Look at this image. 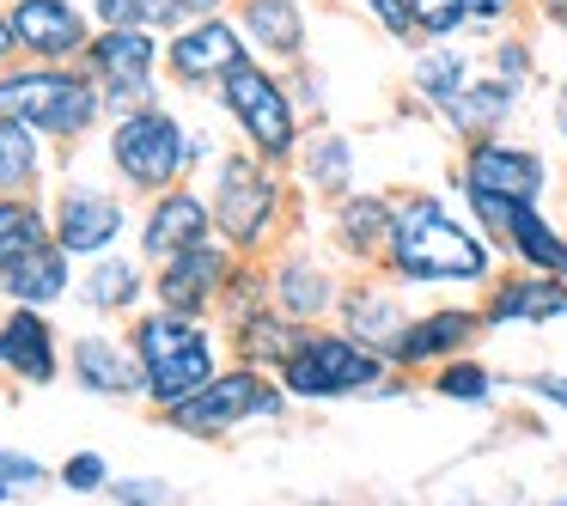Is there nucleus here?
I'll list each match as a JSON object with an SVG mask.
<instances>
[{"label":"nucleus","instance_id":"cd10ccee","mask_svg":"<svg viewBox=\"0 0 567 506\" xmlns=\"http://www.w3.org/2000/svg\"><path fill=\"white\" fill-rule=\"evenodd\" d=\"M299 330H306V323L281 318V311H275V299H269V306L245 311L238 323H226V348H233L238 366H262V372H275V366L287 360V348L299 342Z\"/></svg>","mask_w":567,"mask_h":506},{"label":"nucleus","instance_id":"473e14b6","mask_svg":"<svg viewBox=\"0 0 567 506\" xmlns=\"http://www.w3.org/2000/svg\"><path fill=\"white\" fill-rule=\"evenodd\" d=\"M43 135H31L25 123H13V116H0V196H31V184H38L43 172Z\"/></svg>","mask_w":567,"mask_h":506},{"label":"nucleus","instance_id":"603ef678","mask_svg":"<svg viewBox=\"0 0 567 506\" xmlns=\"http://www.w3.org/2000/svg\"><path fill=\"white\" fill-rule=\"evenodd\" d=\"M561 214H567V177H561Z\"/></svg>","mask_w":567,"mask_h":506},{"label":"nucleus","instance_id":"f8f14e48","mask_svg":"<svg viewBox=\"0 0 567 506\" xmlns=\"http://www.w3.org/2000/svg\"><path fill=\"white\" fill-rule=\"evenodd\" d=\"M482 342H488V323H482L476 299H440V306L409 311L403 335L391 342L384 360H391V372H403V379H427V372L445 366V360L476 354Z\"/></svg>","mask_w":567,"mask_h":506},{"label":"nucleus","instance_id":"412c9836","mask_svg":"<svg viewBox=\"0 0 567 506\" xmlns=\"http://www.w3.org/2000/svg\"><path fill=\"white\" fill-rule=\"evenodd\" d=\"M336 323H342L354 342H367V348H379V354H391V342L403 335V323H409V299H403V287H396L391 275H379V269L348 275L342 306H336Z\"/></svg>","mask_w":567,"mask_h":506},{"label":"nucleus","instance_id":"49530a36","mask_svg":"<svg viewBox=\"0 0 567 506\" xmlns=\"http://www.w3.org/2000/svg\"><path fill=\"white\" fill-rule=\"evenodd\" d=\"M549 128H555V141L567 147V80H555V92H549Z\"/></svg>","mask_w":567,"mask_h":506},{"label":"nucleus","instance_id":"8fccbe9b","mask_svg":"<svg viewBox=\"0 0 567 506\" xmlns=\"http://www.w3.org/2000/svg\"><path fill=\"white\" fill-rule=\"evenodd\" d=\"M543 506H567V488H561V494H549V500H543Z\"/></svg>","mask_w":567,"mask_h":506},{"label":"nucleus","instance_id":"a19ab883","mask_svg":"<svg viewBox=\"0 0 567 506\" xmlns=\"http://www.w3.org/2000/svg\"><path fill=\"white\" fill-rule=\"evenodd\" d=\"M62 488L68 494H104L111 488V464H104L99 452H74L62 464Z\"/></svg>","mask_w":567,"mask_h":506},{"label":"nucleus","instance_id":"f3484780","mask_svg":"<svg viewBox=\"0 0 567 506\" xmlns=\"http://www.w3.org/2000/svg\"><path fill=\"white\" fill-rule=\"evenodd\" d=\"M482 323L494 330H549V323H567V281L561 275H537V269H513L506 262L488 287L476 293Z\"/></svg>","mask_w":567,"mask_h":506},{"label":"nucleus","instance_id":"a878e982","mask_svg":"<svg viewBox=\"0 0 567 506\" xmlns=\"http://www.w3.org/2000/svg\"><path fill=\"white\" fill-rule=\"evenodd\" d=\"M476 74H482V62L457 38L415 43V55H409V99H415L427 116H445V104H452Z\"/></svg>","mask_w":567,"mask_h":506},{"label":"nucleus","instance_id":"9b49d317","mask_svg":"<svg viewBox=\"0 0 567 506\" xmlns=\"http://www.w3.org/2000/svg\"><path fill=\"white\" fill-rule=\"evenodd\" d=\"M452 189L457 196H506V202H549L555 189V165L543 147L513 135H488V141H464L452 165Z\"/></svg>","mask_w":567,"mask_h":506},{"label":"nucleus","instance_id":"aec40b11","mask_svg":"<svg viewBox=\"0 0 567 506\" xmlns=\"http://www.w3.org/2000/svg\"><path fill=\"white\" fill-rule=\"evenodd\" d=\"M68 372H74L80 391L104 396V403H135V396H147V372L135 360V342H123V335H104V330L74 335Z\"/></svg>","mask_w":567,"mask_h":506},{"label":"nucleus","instance_id":"7ed1b4c3","mask_svg":"<svg viewBox=\"0 0 567 506\" xmlns=\"http://www.w3.org/2000/svg\"><path fill=\"white\" fill-rule=\"evenodd\" d=\"M281 391L293 403H348V396H396L415 379L391 372V360L379 348L354 342L342 323H306L299 342L287 348V360L275 366Z\"/></svg>","mask_w":567,"mask_h":506},{"label":"nucleus","instance_id":"dca6fc26","mask_svg":"<svg viewBox=\"0 0 567 506\" xmlns=\"http://www.w3.org/2000/svg\"><path fill=\"white\" fill-rule=\"evenodd\" d=\"M128 226V208L116 189L104 184H62L50 202V238L68 250V257H111L116 238Z\"/></svg>","mask_w":567,"mask_h":506},{"label":"nucleus","instance_id":"7c9ffc66","mask_svg":"<svg viewBox=\"0 0 567 506\" xmlns=\"http://www.w3.org/2000/svg\"><path fill=\"white\" fill-rule=\"evenodd\" d=\"M427 391L440 396V403H457V409H494L501 379H494V366L482 354H457V360H445L440 372H427Z\"/></svg>","mask_w":567,"mask_h":506},{"label":"nucleus","instance_id":"e433bc0d","mask_svg":"<svg viewBox=\"0 0 567 506\" xmlns=\"http://www.w3.org/2000/svg\"><path fill=\"white\" fill-rule=\"evenodd\" d=\"M360 13H367L391 43H409V50L421 43V25H415V7H409V0H360Z\"/></svg>","mask_w":567,"mask_h":506},{"label":"nucleus","instance_id":"4c0bfd02","mask_svg":"<svg viewBox=\"0 0 567 506\" xmlns=\"http://www.w3.org/2000/svg\"><path fill=\"white\" fill-rule=\"evenodd\" d=\"M525 13H530V0H464V25L488 31V38L513 31V19H525Z\"/></svg>","mask_w":567,"mask_h":506},{"label":"nucleus","instance_id":"423d86ee","mask_svg":"<svg viewBox=\"0 0 567 506\" xmlns=\"http://www.w3.org/2000/svg\"><path fill=\"white\" fill-rule=\"evenodd\" d=\"M135 360L147 372V403L153 409H172L184 396H196L202 384L220 372V335L208 330V318H177V311H141L135 330Z\"/></svg>","mask_w":567,"mask_h":506},{"label":"nucleus","instance_id":"4be33fe9","mask_svg":"<svg viewBox=\"0 0 567 506\" xmlns=\"http://www.w3.org/2000/svg\"><path fill=\"white\" fill-rule=\"evenodd\" d=\"M214 238V208H208V189H165V196H153L147 220H141V257L159 269L165 257H177V250H196Z\"/></svg>","mask_w":567,"mask_h":506},{"label":"nucleus","instance_id":"39448f33","mask_svg":"<svg viewBox=\"0 0 567 506\" xmlns=\"http://www.w3.org/2000/svg\"><path fill=\"white\" fill-rule=\"evenodd\" d=\"M0 116L25 123L31 135L80 141L104 116V92L74 62H7L0 68Z\"/></svg>","mask_w":567,"mask_h":506},{"label":"nucleus","instance_id":"c03bdc74","mask_svg":"<svg viewBox=\"0 0 567 506\" xmlns=\"http://www.w3.org/2000/svg\"><path fill=\"white\" fill-rule=\"evenodd\" d=\"M214 13H226V0H172V31L196 25V19H214Z\"/></svg>","mask_w":567,"mask_h":506},{"label":"nucleus","instance_id":"2f4dec72","mask_svg":"<svg viewBox=\"0 0 567 506\" xmlns=\"http://www.w3.org/2000/svg\"><path fill=\"white\" fill-rule=\"evenodd\" d=\"M43 238H50V208H38L31 196H0V275L31 257Z\"/></svg>","mask_w":567,"mask_h":506},{"label":"nucleus","instance_id":"f257e3e1","mask_svg":"<svg viewBox=\"0 0 567 506\" xmlns=\"http://www.w3.org/2000/svg\"><path fill=\"white\" fill-rule=\"evenodd\" d=\"M501 269H506L501 250L488 245V233L470 214L452 208V196H440V189H403L396 196V226L379 275H391L403 293H415V287H470V293H482Z\"/></svg>","mask_w":567,"mask_h":506},{"label":"nucleus","instance_id":"c85d7f7f","mask_svg":"<svg viewBox=\"0 0 567 506\" xmlns=\"http://www.w3.org/2000/svg\"><path fill=\"white\" fill-rule=\"evenodd\" d=\"M68 250L55 245V238H43L31 257H19L13 269L0 275V287H7V299L13 306H31V311H43V306H55V299H68V287H74V275H68Z\"/></svg>","mask_w":567,"mask_h":506},{"label":"nucleus","instance_id":"9d476101","mask_svg":"<svg viewBox=\"0 0 567 506\" xmlns=\"http://www.w3.org/2000/svg\"><path fill=\"white\" fill-rule=\"evenodd\" d=\"M464 214L488 233V245L501 250V262L537 275H561L567 281V226L555 220L543 202H506V196H457Z\"/></svg>","mask_w":567,"mask_h":506},{"label":"nucleus","instance_id":"3c124183","mask_svg":"<svg viewBox=\"0 0 567 506\" xmlns=\"http://www.w3.org/2000/svg\"><path fill=\"white\" fill-rule=\"evenodd\" d=\"M13 494H19V488H13V482H0V500H13Z\"/></svg>","mask_w":567,"mask_h":506},{"label":"nucleus","instance_id":"a211bd4d","mask_svg":"<svg viewBox=\"0 0 567 506\" xmlns=\"http://www.w3.org/2000/svg\"><path fill=\"white\" fill-rule=\"evenodd\" d=\"M250 55L245 31H238V19L214 13V19H196V25H177L172 38H165V74L177 80V86H220L226 68H238Z\"/></svg>","mask_w":567,"mask_h":506},{"label":"nucleus","instance_id":"2eb2a0df","mask_svg":"<svg viewBox=\"0 0 567 506\" xmlns=\"http://www.w3.org/2000/svg\"><path fill=\"white\" fill-rule=\"evenodd\" d=\"M233 269H238V250L220 245V238H208V245L177 250V257L159 262V275H153V299H159V311H177V318H214L220 299H226Z\"/></svg>","mask_w":567,"mask_h":506},{"label":"nucleus","instance_id":"4468645a","mask_svg":"<svg viewBox=\"0 0 567 506\" xmlns=\"http://www.w3.org/2000/svg\"><path fill=\"white\" fill-rule=\"evenodd\" d=\"M391 226H396V196L391 189H348L323 208V238H330V257L348 275H367L384 262L391 250Z\"/></svg>","mask_w":567,"mask_h":506},{"label":"nucleus","instance_id":"b1692460","mask_svg":"<svg viewBox=\"0 0 567 506\" xmlns=\"http://www.w3.org/2000/svg\"><path fill=\"white\" fill-rule=\"evenodd\" d=\"M293 177H299V189H306V202L330 208L336 196L360 189V153H354V141H348L342 128H330V123L306 128V147H299V159H293Z\"/></svg>","mask_w":567,"mask_h":506},{"label":"nucleus","instance_id":"1a4fd4ad","mask_svg":"<svg viewBox=\"0 0 567 506\" xmlns=\"http://www.w3.org/2000/svg\"><path fill=\"white\" fill-rule=\"evenodd\" d=\"M159 62H165V43L147 25H99L86 55H80V68L104 92V111H116V116L141 111V104H159Z\"/></svg>","mask_w":567,"mask_h":506},{"label":"nucleus","instance_id":"20e7f679","mask_svg":"<svg viewBox=\"0 0 567 506\" xmlns=\"http://www.w3.org/2000/svg\"><path fill=\"white\" fill-rule=\"evenodd\" d=\"M214 104L238 123V135H245V147L257 153V159L293 172L299 147H306V111H299V99H293L281 68L262 62V55H245L238 68L220 74Z\"/></svg>","mask_w":567,"mask_h":506},{"label":"nucleus","instance_id":"37998d69","mask_svg":"<svg viewBox=\"0 0 567 506\" xmlns=\"http://www.w3.org/2000/svg\"><path fill=\"white\" fill-rule=\"evenodd\" d=\"M0 482H13V488H43L50 469H43L38 457H25V452H0Z\"/></svg>","mask_w":567,"mask_h":506},{"label":"nucleus","instance_id":"6e6552de","mask_svg":"<svg viewBox=\"0 0 567 506\" xmlns=\"http://www.w3.org/2000/svg\"><path fill=\"white\" fill-rule=\"evenodd\" d=\"M287 403L293 396L281 391V379L262 366H220L208 384H202L196 396H184V403L159 409L165 427L189 433V440H226L233 427H250V421H281Z\"/></svg>","mask_w":567,"mask_h":506},{"label":"nucleus","instance_id":"5701e85b","mask_svg":"<svg viewBox=\"0 0 567 506\" xmlns=\"http://www.w3.org/2000/svg\"><path fill=\"white\" fill-rule=\"evenodd\" d=\"M233 19L245 31L250 55L275 68H293L306 62L311 50V19H306V0H233Z\"/></svg>","mask_w":567,"mask_h":506},{"label":"nucleus","instance_id":"bb28decb","mask_svg":"<svg viewBox=\"0 0 567 506\" xmlns=\"http://www.w3.org/2000/svg\"><path fill=\"white\" fill-rule=\"evenodd\" d=\"M0 372H13L19 384H55L62 342H55L43 311H31V306L7 311V323H0Z\"/></svg>","mask_w":567,"mask_h":506},{"label":"nucleus","instance_id":"c9c22d12","mask_svg":"<svg viewBox=\"0 0 567 506\" xmlns=\"http://www.w3.org/2000/svg\"><path fill=\"white\" fill-rule=\"evenodd\" d=\"M415 7V25L421 43H440V38H464V0H409Z\"/></svg>","mask_w":567,"mask_h":506},{"label":"nucleus","instance_id":"c756f323","mask_svg":"<svg viewBox=\"0 0 567 506\" xmlns=\"http://www.w3.org/2000/svg\"><path fill=\"white\" fill-rule=\"evenodd\" d=\"M141 293H153L147 275H141L135 257H92V269L80 275V299H86L99 318H123V311L141 306Z\"/></svg>","mask_w":567,"mask_h":506},{"label":"nucleus","instance_id":"6ab92c4d","mask_svg":"<svg viewBox=\"0 0 567 506\" xmlns=\"http://www.w3.org/2000/svg\"><path fill=\"white\" fill-rule=\"evenodd\" d=\"M7 19L25 62H80L92 43V13L74 0H13Z\"/></svg>","mask_w":567,"mask_h":506},{"label":"nucleus","instance_id":"a18cd8bd","mask_svg":"<svg viewBox=\"0 0 567 506\" xmlns=\"http://www.w3.org/2000/svg\"><path fill=\"white\" fill-rule=\"evenodd\" d=\"M530 13H537V25H549L567 38V0H530Z\"/></svg>","mask_w":567,"mask_h":506},{"label":"nucleus","instance_id":"ddd939ff","mask_svg":"<svg viewBox=\"0 0 567 506\" xmlns=\"http://www.w3.org/2000/svg\"><path fill=\"white\" fill-rule=\"evenodd\" d=\"M342 287H348V269L299 233L287 238L269 262V299H275V311L293 318V323H336Z\"/></svg>","mask_w":567,"mask_h":506},{"label":"nucleus","instance_id":"ea45409f","mask_svg":"<svg viewBox=\"0 0 567 506\" xmlns=\"http://www.w3.org/2000/svg\"><path fill=\"white\" fill-rule=\"evenodd\" d=\"M281 74H287V86H293L299 111H306L311 123H323V111H330V80H318L311 62H293V68H281Z\"/></svg>","mask_w":567,"mask_h":506},{"label":"nucleus","instance_id":"72a5a7b5","mask_svg":"<svg viewBox=\"0 0 567 506\" xmlns=\"http://www.w3.org/2000/svg\"><path fill=\"white\" fill-rule=\"evenodd\" d=\"M482 68H488V74H501L506 86L530 92V86H537V74H543L537 38H525V31H501V38H494L488 50H482Z\"/></svg>","mask_w":567,"mask_h":506},{"label":"nucleus","instance_id":"0eeeda50","mask_svg":"<svg viewBox=\"0 0 567 506\" xmlns=\"http://www.w3.org/2000/svg\"><path fill=\"white\" fill-rule=\"evenodd\" d=\"M104 159L141 196H165L189 177L196 159V128H184V116H172L165 104H141V111L116 116L111 141H104Z\"/></svg>","mask_w":567,"mask_h":506},{"label":"nucleus","instance_id":"09e8293b","mask_svg":"<svg viewBox=\"0 0 567 506\" xmlns=\"http://www.w3.org/2000/svg\"><path fill=\"white\" fill-rule=\"evenodd\" d=\"M306 506H354V500H330V494H323V500H306Z\"/></svg>","mask_w":567,"mask_h":506},{"label":"nucleus","instance_id":"f03ea898","mask_svg":"<svg viewBox=\"0 0 567 506\" xmlns=\"http://www.w3.org/2000/svg\"><path fill=\"white\" fill-rule=\"evenodd\" d=\"M293 202L299 189L287 184V172L257 159L250 147H226L214 159V184H208L214 238L233 245L238 257H269L281 238H293Z\"/></svg>","mask_w":567,"mask_h":506},{"label":"nucleus","instance_id":"f704fd0d","mask_svg":"<svg viewBox=\"0 0 567 506\" xmlns=\"http://www.w3.org/2000/svg\"><path fill=\"white\" fill-rule=\"evenodd\" d=\"M99 25H147V31H172V0H92Z\"/></svg>","mask_w":567,"mask_h":506},{"label":"nucleus","instance_id":"58836bf2","mask_svg":"<svg viewBox=\"0 0 567 506\" xmlns=\"http://www.w3.org/2000/svg\"><path fill=\"white\" fill-rule=\"evenodd\" d=\"M104 494H116V506H177V488L165 476H116Z\"/></svg>","mask_w":567,"mask_h":506},{"label":"nucleus","instance_id":"79ce46f5","mask_svg":"<svg viewBox=\"0 0 567 506\" xmlns=\"http://www.w3.org/2000/svg\"><path fill=\"white\" fill-rule=\"evenodd\" d=\"M518 391H525L530 403H543V409H555V415H567V372H561V366L525 372V379H518Z\"/></svg>","mask_w":567,"mask_h":506},{"label":"nucleus","instance_id":"de8ad7c7","mask_svg":"<svg viewBox=\"0 0 567 506\" xmlns=\"http://www.w3.org/2000/svg\"><path fill=\"white\" fill-rule=\"evenodd\" d=\"M19 55V43H13V19H7V7H0V68Z\"/></svg>","mask_w":567,"mask_h":506},{"label":"nucleus","instance_id":"393cba45","mask_svg":"<svg viewBox=\"0 0 567 506\" xmlns=\"http://www.w3.org/2000/svg\"><path fill=\"white\" fill-rule=\"evenodd\" d=\"M518 111H525V92H518V86H506L501 74H488V68H482V74L470 80V86L457 92L452 104H445V116H440V123L452 128V141L464 147V141L506 135V128L518 123Z\"/></svg>","mask_w":567,"mask_h":506}]
</instances>
